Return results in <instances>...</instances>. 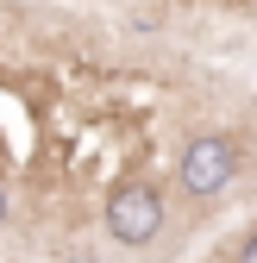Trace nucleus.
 <instances>
[{
    "label": "nucleus",
    "mask_w": 257,
    "mask_h": 263,
    "mask_svg": "<svg viewBox=\"0 0 257 263\" xmlns=\"http://www.w3.org/2000/svg\"><path fill=\"white\" fill-rule=\"evenodd\" d=\"M238 176V144L219 138V132H201V138H188L182 157H176V188L195 194V201H207V194H219Z\"/></svg>",
    "instance_id": "f257e3e1"
},
{
    "label": "nucleus",
    "mask_w": 257,
    "mask_h": 263,
    "mask_svg": "<svg viewBox=\"0 0 257 263\" xmlns=\"http://www.w3.org/2000/svg\"><path fill=\"white\" fill-rule=\"evenodd\" d=\"M157 226H163V201H157V188H144V182L113 188V201H107V232H113L119 245L157 238Z\"/></svg>",
    "instance_id": "f03ea898"
},
{
    "label": "nucleus",
    "mask_w": 257,
    "mask_h": 263,
    "mask_svg": "<svg viewBox=\"0 0 257 263\" xmlns=\"http://www.w3.org/2000/svg\"><path fill=\"white\" fill-rule=\"evenodd\" d=\"M238 263H257V232H245V245H238Z\"/></svg>",
    "instance_id": "7ed1b4c3"
},
{
    "label": "nucleus",
    "mask_w": 257,
    "mask_h": 263,
    "mask_svg": "<svg viewBox=\"0 0 257 263\" xmlns=\"http://www.w3.org/2000/svg\"><path fill=\"white\" fill-rule=\"evenodd\" d=\"M0 226H7V188H0Z\"/></svg>",
    "instance_id": "20e7f679"
}]
</instances>
